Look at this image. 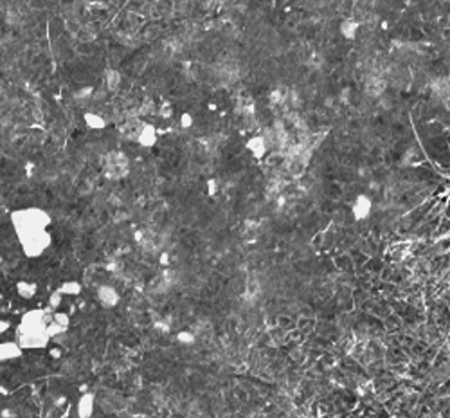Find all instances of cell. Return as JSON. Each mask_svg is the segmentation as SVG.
I'll list each match as a JSON object with an SVG mask.
<instances>
[{
    "label": "cell",
    "instance_id": "1",
    "mask_svg": "<svg viewBox=\"0 0 450 418\" xmlns=\"http://www.w3.org/2000/svg\"><path fill=\"white\" fill-rule=\"evenodd\" d=\"M11 225L15 229L16 238L32 233V231L49 229V225L53 224V216L47 209L36 208V206H29V208H20L11 211L9 214Z\"/></svg>",
    "mask_w": 450,
    "mask_h": 418
},
{
    "label": "cell",
    "instance_id": "2",
    "mask_svg": "<svg viewBox=\"0 0 450 418\" xmlns=\"http://www.w3.org/2000/svg\"><path fill=\"white\" fill-rule=\"evenodd\" d=\"M22 245V252L26 254L27 258H40L43 252L47 251L51 244H53V236L49 233L47 229H42V231H32V233H27V235L20 236L18 238Z\"/></svg>",
    "mask_w": 450,
    "mask_h": 418
},
{
    "label": "cell",
    "instance_id": "3",
    "mask_svg": "<svg viewBox=\"0 0 450 418\" xmlns=\"http://www.w3.org/2000/svg\"><path fill=\"white\" fill-rule=\"evenodd\" d=\"M16 343L22 350H43L51 339L45 330H26L16 326Z\"/></svg>",
    "mask_w": 450,
    "mask_h": 418
},
{
    "label": "cell",
    "instance_id": "4",
    "mask_svg": "<svg viewBox=\"0 0 450 418\" xmlns=\"http://www.w3.org/2000/svg\"><path fill=\"white\" fill-rule=\"evenodd\" d=\"M51 319H53V312L49 309H31L22 314L18 326L26 330H45V326L51 323Z\"/></svg>",
    "mask_w": 450,
    "mask_h": 418
},
{
    "label": "cell",
    "instance_id": "5",
    "mask_svg": "<svg viewBox=\"0 0 450 418\" xmlns=\"http://www.w3.org/2000/svg\"><path fill=\"white\" fill-rule=\"evenodd\" d=\"M373 208H375V202H373L371 197L366 193H362V195H356L355 200L351 202L350 213L355 222H366V220L373 214Z\"/></svg>",
    "mask_w": 450,
    "mask_h": 418
},
{
    "label": "cell",
    "instance_id": "6",
    "mask_svg": "<svg viewBox=\"0 0 450 418\" xmlns=\"http://www.w3.org/2000/svg\"><path fill=\"white\" fill-rule=\"evenodd\" d=\"M243 148L254 161H263L268 155V141L267 137L261 136V134H252V136L247 137V141L243 142Z\"/></svg>",
    "mask_w": 450,
    "mask_h": 418
},
{
    "label": "cell",
    "instance_id": "7",
    "mask_svg": "<svg viewBox=\"0 0 450 418\" xmlns=\"http://www.w3.org/2000/svg\"><path fill=\"white\" fill-rule=\"evenodd\" d=\"M96 299L103 309H115L121 303V294L112 285H99L96 290Z\"/></svg>",
    "mask_w": 450,
    "mask_h": 418
},
{
    "label": "cell",
    "instance_id": "8",
    "mask_svg": "<svg viewBox=\"0 0 450 418\" xmlns=\"http://www.w3.org/2000/svg\"><path fill=\"white\" fill-rule=\"evenodd\" d=\"M137 142H139V146L144 148V150H152V148L157 146V142H159L157 126L152 125V123L142 125L141 130L137 132Z\"/></svg>",
    "mask_w": 450,
    "mask_h": 418
},
{
    "label": "cell",
    "instance_id": "9",
    "mask_svg": "<svg viewBox=\"0 0 450 418\" xmlns=\"http://www.w3.org/2000/svg\"><path fill=\"white\" fill-rule=\"evenodd\" d=\"M96 413V395L92 391L81 393L76 402V417L92 418Z\"/></svg>",
    "mask_w": 450,
    "mask_h": 418
},
{
    "label": "cell",
    "instance_id": "10",
    "mask_svg": "<svg viewBox=\"0 0 450 418\" xmlns=\"http://www.w3.org/2000/svg\"><path fill=\"white\" fill-rule=\"evenodd\" d=\"M24 355V350H22L16 341H2L0 343V362H9V361H16Z\"/></svg>",
    "mask_w": 450,
    "mask_h": 418
},
{
    "label": "cell",
    "instance_id": "11",
    "mask_svg": "<svg viewBox=\"0 0 450 418\" xmlns=\"http://www.w3.org/2000/svg\"><path fill=\"white\" fill-rule=\"evenodd\" d=\"M360 29H362L360 22L356 20V18H351V16H348V18H344V20H340V24H339L340 36L344 38V40H350V42L356 40Z\"/></svg>",
    "mask_w": 450,
    "mask_h": 418
},
{
    "label": "cell",
    "instance_id": "12",
    "mask_svg": "<svg viewBox=\"0 0 450 418\" xmlns=\"http://www.w3.org/2000/svg\"><path fill=\"white\" fill-rule=\"evenodd\" d=\"M15 290L22 299H32L38 294V285L31 279H20L16 281Z\"/></svg>",
    "mask_w": 450,
    "mask_h": 418
},
{
    "label": "cell",
    "instance_id": "13",
    "mask_svg": "<svg viewBox=\"0 0 450 418\" xmlns=\"http://www.w3.org/2000/svg\"><path fill=\"white\" fill-rule=\"evenodd\" d=\"M83 121L90 130H105L106 125H108L105 117H103L101 114H97V112H85Z\"/></svg>",
    "mask_w": 450,
    "mask_h": 418
},
{
    "label": "cell",
    "instance_id": "14",
    "mask_svg": "<svg viewBox=\"0 0 450 418\" xmlns=\"http://www.w3.org/2000/svg\"><path fill=\"white\" fill-rule=\"evenodd\" d=\"M58 290L62 292L63 298H65V296L76 298V296H79V294L83 292V285L79 281H76V279H67V281H63L62 285L58 287Z\"/></svg>",
    "mask_w": 450,
    "mask_h": 418
},
{
    "label": "cell",
    "instance_id": "15",
    "mask_svg": "<svg viewBox=\"0 0 450 418\" xmlns=\"http://www.w3.org/2000/svg\"><path fill=\"white\" fill-rule=\"evenodd\" d=\"M105 83H106V89L108 90H117L121 85V74L119 70H115V69H108L105 72Z\"/></svg>",
    "mask_w": 450,
    "mask_h": 418
},
{
    "label": "cell",
    "instance_id": "16",
    "mask_svg": "<svg viewBox=\"0 0 450 418\" xmlns=\"http://www.w3.org/2000/svg\"><path fill=\"white\" fill-rule=\"evenodd\" d=\"M175 341L180 346H193L196 343V335L191 330H178L177 334H175Z\"/></svg>",
    "mask_w": 450,
    "mask_h": 418
},
{
    "label": "cell",
    "instance_id": "17",
    "mask_svg": "<svg viewBox=\"0 0 450 418\" xmlns=\"http://www.w3.org/2000/svg\"><path fill=\"white\" fill-rule=\"evenodd\" d=\"M51 321L56 323L60 328H63L67 332L68 326H70V314L63 312V310H56V312H53V319H51Z\"/></svg>",
    "mask_w": 450,
    "mask_h": 418
},
{
    "label": "cell",
    "instance_id": "18",
    "mask_svg": "<svg viewBox=\"0 0 450 418\" xmlns=\"http://www.w3.org/2000/svg\"><path fill=\"white\" fill-rule=\"evenodd\" d=\"M205 193H207L209 199L218 197V193H220V182H218V178L211 177L205 180Z\"/></svg>",
    "mask_w": 450,
    "mask_h": 418
},
{
    "label": "cell",
    "instance_id": "19",
    "mask_svg": "<svg viewBox=\"0 0 450 418\" xmlns=\"http://www.w3.org/2000/svg\"><path fill=\"white\" fill-rule=\"evenodd\" d=\"M47 305H49V310H51V312H56V310H60V307L63 305V296H62V292H60L58 288L54 290V292H51Z\"/></svg>",
    "mask_w": 450,
    "mask_h": 418
},
{
    "label": "cell",
    "instance_id": "20",
    "mask_svg": "<svg viewBox=\"0 0 450 418\" xmlns=\"http://www.w3.org/2000/svg\"><path fill=\"white\" fill-rule=\"evenodd\" d=\"M194 125V117L191 112H182L180 114V117H178V126L182 128V130H189V128H193Z\"/></svg>",
    "mask_w": 450,
    "mask_h": 418
},
{
    "label": "cell",
    "instance_id": "21",
    "mask_svg": "<svg viewBox=\"0 0 450 418\" xmlns=\"http://www.w3.org/2000/svg\"><path fill=\"white\" fill-rule=\"evenodd\" d=\"M45 332H47L49 339H51V341H53L54 337H60V335L65 334V330L60 328V326H58L56 323H53V321H51V323H49L47 326H45Z\"/></svg>",
    "mask_w": 450,
    "mask_h": 418
},
{
    "label": "cell",
    "instance_id": "22",
    "mask_svg": "<svg viewBox=\"0 0 450 418\" xmlns=\"http://www.w3.org/2000/svg\"><path fill=\"white\" fill-rule=\"evenodd\" d=\"M92 94H94V87H83V89H79L74 92V98H76V100H89Z\"/></svg>",
    "mask_w": 450,
    "mask_h": 418
},
{
    "label": "cell",
    "instance_id": "23",
    "mask_svg": "<svg viewBox=\"0 0 450 418\" xmlns=\"http://www.w3.org/2000/svg\"><path fill=\"white\" fill-rule=\"evenodd\" d=\"M159 115L161 117H164V119H169L173 115V104L171 103H162L161 104V108H159Z\"/></svg>",
    "mask_w": 450,
    "mask_h": 418
},
{
    "label": "cell",
    "instance_id": "24",
    "mask_svg": "<svg viewBox=\"0 0 450 418\" xmlns=\"http://www.w3.org/2000/svg\"><path fill=\"white\" fill-rule=\"evenodd\" d=\"M285 98H287V96L283 94L281 90H272V92H270V101H272V103H281V101H285Z\"/></svg>",
    "mask_w": 450,
    "mask_h": 418
},
{
    "label": "cell",
    "instance_id": "25",
    "mask_svg": "<svg viewBox=\"0 0 450 418\" xmlns=\"http://www.w3.org/2000/svg\"><path fill=\"white\" fill-rule=\"evenodd\" d=\"M159 265L161 267L171 265V256H169V252H161V256H159Z\"/></svg>",
    "mask_w": 450,
    "mask_h": 418
},
{
    "label": "cell",
    "instance_id": "26",
    "mask_svg": "<svg viewBox=\"0 0 450 418\" xmlns=\"http://www.w3.org/2000/svg\"><path fill=\"white\" fill-rule=\"evenodd\" d=\"M0 418H16V411L11 408H2L0 409Z\"/></svg>",
    "mask_w": 450,
    "mask_h": 418
},
{
    "label": "cell",
    "instance_id": "27",
    "mask_svg": "<svg viewBox=\"0 0 450 418\" xmlns=\"http://www.w3.org/2000/svg\"><path fill=\"white\" fill-rule=\"evenodd\" d=\"M11 330V321L7 319H0V335H5Z\"/></svg>",
    "mask_w": 450,
    "mask_h": 418
},
{
    "label": "cell",
    "instance_id": "28",
    "mask_svg": "<svg viewBox=\"0 0 450 418\" xmlns=\"http://www.w3.org/2000/svg\"><path fill=\"white\" fill-rule=\"evenodd\" d=\"M49 355L53 357V359H62L63 351H62V348H53V350L49 351Z\"/></svg>",
    "mask_w": 450,
    "mask_h": 418
},
{
    "label": "cell",
    "instance_id": "29",
    "mask_svg": "<svg viewBox=\"0 0 450 418\" xmlns=\"http://www.w3.org/2000/svg\"><path fill=\"white\" fill-rule=\"evenodd\" d=\"M65 402H67V398L63 397V395H60V397L56 398V402H54V404H56V406H63Z\"/></svg>",
    "mask_w": 450,
    "mask_h": 418
},
{
    "label": "cell",
    "instance_id": "30",
    "mask_svg": "<svg viewBox=\"0 0 450 418\" xmlns=\"http://www.w3.org/2000/svg\"><path fill=\"white\" fill-rule=\"evenodd\" d=\"M133 240H135L137 244L142 240V231H135V235H133Z\"/></svg>",
    "mask_w": 450,
    "mask_h": 418
},
{
    "label": "cell",
    "instance_id": "31",
    "mask_svg": "<svg viewBox=\"0 0 450 418\" xmlns=\"http://www.w3.org/2000/svg\"><path fill=\"white\" fill-rule=\"evenodd\" d=\"M382 29H384V31H387V29H389V24L386 20L382 22Z\"/></svg>",
    "mask_w": 450,
    "mask_h": 418
},
{
    "label": "cell",
    "instance_id": "32",
    "mask_svg": "<svg viewBox=\"0 0 450 418\" xmlns=\"http://www.w3.org/2000/svg\"><path fill=\"white\" fill-rule=\"evenodd\" d=\"M216 108H218V106H216V104H213V103L209 104V110H211V112H215Z\"/></svg>",
    "mask_w": 450,
    "mask_h": 418
},
{
    "label": "cell",
    "instance_id": "33",
    "mask_svg": "<svg viewBox=\"0 0 450 418\" xmlns=\"http://www.w3.org/2000/svg\"><path fill=\"white\" fill-rule=\"evenodd\" d=\"M2 263H4V258H2V254H0V267H2Z\"/></svg>",
    "mask_w": 450,
    "mask_h": 418
}]
</instances>
